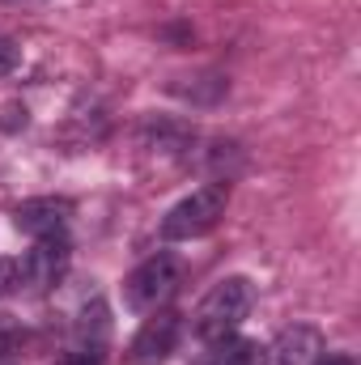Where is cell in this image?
<instances>
[{
  "mask_svg": "<svg viewBox=\"0 0 361 365\" xmlns=\"http://www.w3.org/2000/svg\"><path fill=\"white\" fill-rule=\"evenodd\" d=\"M251 306H255V284H251L247 276H225V280H217V284L200 297V306H195V319H191L195 340H200V344H217V340H225V336H238V327L247 323Z\"/></svg>",
  "mask_w": 361,
  "mask_h": 365,
  "instance_id": "obj_1",
  "label": "cell"
},
{
  "mask_svg": "<svg viewBox=\"0 0 361 365\" xmlns=\"http://www.w3.org/2000/svg\"><path fill=\"white\" fill-rule=\"evenodd\" d=\"M230 208V182L213 179L204 187H195L191 195H183L179 204L162 217V242H191V238H204L208 230H217V221L225 217Z\"/></svg>",
  "mask_w": 361,
  "mask_h": 365,
  "instance_id": "obj_2",
  "label": "cell"
},
{
  "mask_svg": "<svg viewBox=\"0 0 361 365\" xmlns=\"http://www.w3.org/2000/svg\"><path fill=\"white\" fill-rule=\"evenodd\" d=\"M179 284H183V259L175 251H158L123 276V306L132 314H153L179 293Z\"/></svg>",
  "mask_w": 361,
  "mask_h": 365,
  "instance_id": "obj_3",
  "label": "cell"
},
{
  "mask_svg": "<svg viewBox=\"0 0 361 365\" xmlns=\"http://www.w3.org/2000/svg\"><path fill=\"white\" fill-rule=\"evenodd\" d=\"M73 264V247L64 234L34 238V247L13 264V293H51Z\"/></svg>",
  "mask_w": 361,
  "mask_h": 365,
  "instance_id": "obj_4",
  "label": "cell"
},
{
  "mask_svg": "<svg viewBox=\"0 0 361 365\" xmlns=\"http://www.w3.org/2000/svg\"><path fill=\"white\" fill-rule=\"evenodd\" d=\"M183 340V314L175 310H153L145 323H141V331L128 340V353H123V361L128 365H162L171 361V353L179 349Z\"/></svg>",
  "mask_w": 361,
  "mask_h": 365,
  "instance_id": "obj_5",
  "label": "cell"
},
{
  "mask_svg": "<svg viewBox=\"0 0 361 365\" xmlns=\"http://www.w3.org/2000/svg\"><path fill=\"white\" fill-rule=\"evenodd\" d=\"M68 217H73V204L64 195H34V200H21L13 208V225L30 238H51V234H64L68 230Z\"/></svg>",
  "mask_w": 361,
  "mask_h": 365,
  "instance_id": "obj_6",
  "label": "cell"
},
{
  "mask_svg": "<svg viewBox=\"0 0 361 365\" xmlns=\"http://www.w3.org/2000/svg\"><path fill=\"white\" fill-rule=\"evenodd\" d=\"M323 357H327V344H323V336H319L315 327H306V323L285 327V331L276 336V344L268 349L272 365H319Z\"/></svg>",
  "mask_w": 361,
  "mask_h": 365,
  "instance_id": "obj_7",
  "label": "cell"
},
{
  "mask_svg": "<svg viewBox=\"0 0 361 365\" xmlns=\"http://www.w3.org/2000/svg\"><path fill=\"white\" fill-rule=\"evenodd\" d=\"M195 365H268V349L247 336H225V340L208 344V353Z\"/></svg>",
  "mask_w": 361,
  "mask_h": 365,
  "instance_id": "obj_8",
  "label": "cell"
},
{
  "mask_svg": "<svg viewBox=\"0 0 361 365\" xmlns=\"http://www.w3.org/2000/svg\"><path fill=\"white\" fill-rule=\"evenodd\" d=\"M73 336H77V344H106L111 319H106V306H102V302L81 306V314H77V323H73Z\"/></svg>",
  "mask_w": 361,
  "mask_h": 365,
  "instance_id": "obj_9",
  "label": "cell"
},
{
  "mask_svg": "<svg viewBox=\"0 0 361 365\" xmlns=\"http://www.w3.org/2000/svg\"><path fill=\"white\" fill-rule=\"evenodd\" d=\"M21 344H26V327L13 314H0V361H9Z\"/></svg>",
  "mask_w": 361,
  "mask_h": 365,
  "instance_id": "obj_10",
  "label": "cell"
},
{
  "mask_svg": "<svg viewBox=\"0 0 361 365\" xmlns=\"http://www.w3.org/2000/svg\"><path fill=\"white\" fill-rule=\"evenodd\" d=\"M56 365H106V344H73Z\"/></svg>",
  "mask_w": 361,
  "mask_h": 365,
  "instance_id": "obj_11",
  "label": "cell"
},
{
  "mask_svg": "<svg viewBox=\"0 0 361 365\" xmlns=\"http://www.w3.org/2000/svg\"><path fill=\"white\" fill-rule=\"evenodd\" d=\"M17 64H21V47H17L13 38H4V34H0V77L17 73Z\"/></svg>",
  "mask_w": 361,
  "mask_h": 365,
  "instance_id": "obj_12",
  "label": "cell"
},
{
  "mask_svg": "<svg viewBox=\"0 0 361 365\" xmlns=\"http://www.w3.org/2000/svg\"><path fill=\"white\" fill-rule=\"evenodd\" d=\"M319 365H357V357L353 353H332V357H323Z\"/></svg>",
  "mask_w": 361,
  "mask_h": 365,
  "instance_id": "obj_13",
  "label": "cell"
},
{
  "mask_svg": "<svg viewBox=\"0 0 361 365\" xmlns=\"http://www.w3.org/2000/svg\"><path fill=\"white\" fill-rule=\"evenodd\" d=\"M4 4H43V0H4Z\"/></svg>",
  "mask_w": 361,
  "mask_h": 365,
  "instance_id": "obj_14",
  "label": "cell"
}]
</instances>
